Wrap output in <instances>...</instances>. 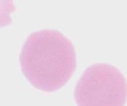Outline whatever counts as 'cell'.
<instances>
[{
    "label": "cell",
    "mask_w": 127,
    "mask_h": 106,
    "mask_svg": "<svg viewBox=\"0 0 127 106\" xmlns=\"http://www.w3.org/2000/svg\"><path fill=\"white\" fill-rule=\"evenodd\" d=\"M23 74L38 89L53 92L64 87L76 69V54L71 41L58 30L31 33L20 54Z\"/></svg>",
    "instance_id": "cell-1"
},
{
    "label": "cell",
    "mask_w": 127,
    "mask_h": 106,
    "mask_svg": "<svg viewBox=\"0 0 127 106\" xmlns=\"http://www.w3.org/2000/svg\"><path fill=\"white\" fill-rule=\"evenodd\" d=\"M74 97L78 106H124L127 99V80L112 65L93 64L79 79Z\"/></svg>",
    "instance_id": "cell-2"
},
{
    "label": "cell",
    "mask_w": 127,
    "mask_h": 106,
    "mask_svg": "<svg viewBox=\"0 0 127 106\" xmlns=\"http://www.w3.org/2000/svg\"><path fill=\"white\" fill-rule=\"evenodd\" d=\"M15 10L14 0H0V28L11 24V14Z\"/></svg>",
    "instance_id": "cell-3"
}]
</instances>
